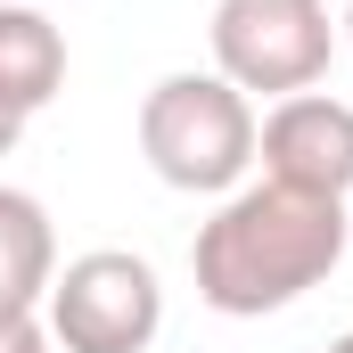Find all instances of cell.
I'll use <instances>...</instances> for the list:
<instances>
[{
    "mask_svg": "<svg viewBox=\"0 0 353 353\" xmlns=\"http://www.w3.org/2000/svg\"><path fill=\"white\" fill-rule=\"evenodd\" d=\"M337 263H345V197H304V189H279V181L230 189L214 205V222H197V239H189L197 296L222 321L288 312Z\"/></svg>",
    "mask_w": 353,
    "mask_h": 353,
    "instance_id": "1",
    "label": "cell"
},
{
    "mask_svg": "<svg viewBox=\"0 0 353 353\" xmlns=\"http://www.w3.org/2000/svg\"><path fill=\"white\" fill-rule=\"evenodd\" d=\"M140 157L165 189L189 197H230L247 165H255V107L247 90H230L222 74L181 66L140 99Z\"/></svg>",
    "mask_w": 353,
    "mask_h": 353,
    "instance_id": "2",
    "label": "cell"
},
{
    "mask_svg": "<svg viewBox=\"0 0 353 353\" xmlns=\"http://www.w3.org/2000/svg\"><path fill=\"white\" fill-rule=\"evenodd\" d=\"M214 74L230 90H263V99H296L329 74L337 25L329 0H214Z\"/></svg>",
    "mask_w": 353,
    "mask_h": 353,
    "instance_id": "3",
    "label": "cell"
},
{
    "mask_svg": "<svg viewBox=\"0 0 353 353\" xmlns=\"http://www.w3.org/2000/svg\"><path fill=\"white\" fill-rule=\"evenodd\" d=\"M165 329L157 271L123 247H90L50 279V345L66 353H148Z\"/></svg>",
    "mask_w": 353,
    "mask_h": 353,
    "instance_id": "4",
    "label": "cell"
},
{
    "mask_svg": "<svg viewBox=\"0 0 353 353\" xmlns=\"http://www.w3.org/2000/svg\"><path fill=\"white\" fill-rule=\"evenodd\" d=\"M255 165L279 189L304 197H345L353 189V107L329 90H296L255 123Z\"/></svg>",
    "mask_w": 353,
    "mask_h": 353,
    "instance_id": "5",
    "label": "cell"
},
{
    "mask_svg": "<svg viewBox=\"0 0 353 353\" xmlns=\"http://www.w3.org/2000/svg\"><path fill=\"white\" fill-rule=\"evenodd\" d=\"M66 83V33L25 8V0H0V115H41Z\"/></svg>",
    "mask_w": 353,
    "mask_h": 353,
    "instance_id": "6",
    "label": "cell"
},
{
    "mask_svg": "<svg viewBox=\"0 0 353 353\" xmlns=\"http://www.w3.org/2000/svg\"><path fill=\"white\" fill-rule=\"evenodd\" d=\"M58 279V230L41 214V197L0 189V312H33Z\"/></svg>",
    "mask_w": 353,
    "mask_h": 353,
    "instance_id": "7",
    "label": "cell"
},
{
    "mask_svg": "<svg viewBox=\"0 0 353 353\" xmlns=\"http://www.w3.org/2000/svg\"><path fill=\"white\" fill-rule=\"evenodd\" d=\"M25 345H41V321L33 312H0V353H25Z\"/></svg>",
    "mask_w": 353,
    "mask_h": 353,
    "instance_id": "8",
    "label": "cell"
},
{
    "mask_svg": "<svg viewBox=\"0 0 353 353\" xmlns=\"http://www.w3.org/2000/svg\"><path fill=\"white\" fill-rule=\"evenodd\" d=\"M17 132H25V123H17V115H0V157L17 148Z\"/></svg>",
    "mask_w": 353,
    "mask_h": 353,
    "instance_id": "9",
    "label": "cell"
},
{
    "mask_svg": "<svg viewBox=\"0 0 353 353\" xmlns=\"http://www.w3.org/2000/svg\"><path fill=\"white\" fill-rule=\"evenodd\" d=\"M329 353H353V329H345V337H337V345H329Z\"/></svg>",
    "mask_w": 353,
    "mask_h": 353,
    "instance_id": "10",
    "label": "cell"
},
{
    "mask_svg": "<svg viewBox=\"0 0 353 353\" xmlns=\"http://www.w3.org/2000/svg\"><path fill=\"white\" fill-rule=\"evenodd\" d=\"M345 41H353V0H345Z\"/></svg>",
    "mask_w": 353,
    "mask_h": 353,
    "instance_id": "11",
    "label": "cell"
},
{
    "mask_svg": "<svg viewBox=\"0 0 353 353\" xmlns=\"http://www.w3.org/2000/svg\"><path fill=\"white\" fill-rule=\"evenodd\" d=\"M25 353H50V337H41V345H25Z\"/></svg>",
    "mask_w": 353,
    "mask_h": 353,
    "instance_id": "12",
    "label": "cell"
}]
</instances>
